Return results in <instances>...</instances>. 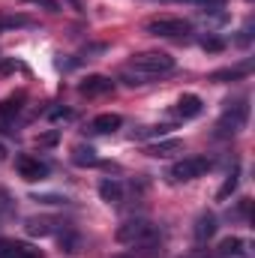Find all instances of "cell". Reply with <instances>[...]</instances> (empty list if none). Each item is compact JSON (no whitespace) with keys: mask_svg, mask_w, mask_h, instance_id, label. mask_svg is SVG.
Returning a JSON list of instances; mask_svg holds the SVG:
<instances>
[{"mask_svg":"<svg viewBox=\"0 0 255 258\" xmlns=\"http://www.w3.org/2000/svg\"><path fill=\"white\" fill-rule=\"evenodd\" d=\"M36 21L30 15H21V12H0V33H9V30H21V27H33Z\"/></svg>","mask_w":255,"mask_h":258,"instance_id":"cell-13","label":"cell"},{"mask_svg":"<svg viewBox=\"0 0 255 258\" xmlns=\"http://www.w3.org/2000/svg\"><path fill=\"white\" fill-rule=\"evenodd\" d=\"M192 234H195L198 243H207V240L216 234V216H213V213H201V216L195 219V231H192Z\"/></svg>","mask_w":255,"mask_h":258,"instance_id":"cell-14","label":"cell"},{"mask_svg":"<svg viewBox=\"0 0 255 258\" xmlns=\"http://www.w3.org/2000/svg\"><path fill=\"white\" fill-rule=\"evenodd\" d=\"M12 69H21V66L15 63V60H3L0 63V72H12Z\"/></svg>","mask_w":255,"mask_h":258,"instance_id":"cell-29","label":"cell"},{"mask_svg":"<svg viewBox=\"0 0 255 258\" xmlns=\"http://www.w3.org/2000/svg\"><path fill=\"white\" fill-rule=\"evenodd\" d=\"M0 258H42V252L21 240H0Z\"/></svg>","mask_w":255,"mask_h":258,"instance_id":"cell-9","label":"cell"},{"mask_svg":"<svg viewBox=\"0 0 255 258\" xmlns=\"http://www.w3.org/2000/svg\"><path fill=\"white\" fill-rule=\"evenodd\" d=\"M180 150H183V141L180 138H162V141H153V144L144 147V153L153 156V159H165V156H174Z\"/></svg>","mask_w":255,"mask_h":258,"instance_id":"cell-10","label":"cell"},{"mask_svg":"<svg viewBox=\"0 0 255 258\" xmlns=\"http://www.w3.org/2000/svg\"><path fill=\"white\" fill-rule=\"evenodd\" d=\"M237 255H243V240L240 237H225L216 246V258H237Z\"/></svg>","mask_w":255,"mask_h":258,"instance_id":"cell-17","label":"cell"},{"mask_svg":"<svg viewBox=\"0 0 255 258\" xmlns=\"http://www.w3.org/2000/svg\"><path fill=\"white\" fill-rule=\"evenodd\" d=\"M57 219H51V216H30V219H24V231L30 234V237H48V234H54L57 231Z\"/></svg>","mask_w":255,"mask_h":258,"instance_id":"cell-8","label":"cell"},{"mask_svg":"<svg viewBox=\"0 0 255 258\" xmlns=\"http://www.w3.org/2000/svg\"><path fill=\"white\" fill-rule=\"evenodd\" d=\"M123 126V117L120 114H99V117H93L90 120V132H96V135H108V132H117V129Z\"/></svg>","mask_w":255,"mask_h":258,"instance_id":"cell-12","label":"cell"},{"mask_svg":"<svg viewBox=\"0 0 255 258\" xmlns=\"http://www.w3.org/2000/svg\"><path fill=\"white\" fill-rule=\"evenodd\" d=\"M15 171H18V177H24L27 183H33V180H42L48 174V165L39 162V159H33L30 153H21V156H15Z\"/></svg>","mask_w":255,"mask_h":258,"instance_id":"cell-6","label":"cell"},{"mask_svg":"<svg viewBox=\"0 0 255 258\" xmlns=\"http://www.w3.org/2000/svg\"><path fill=\"white\" fill-rule=\"evenodd\" d=\"M33 201H42V204H66V198H60V195H33Z\"/></svg>","mask_w":255,"mask_h":258,"instance_id":"cell-25","label":"cell"},{"mask_svg":"<svg viewBox=\"0 0 255 258\" xmlns=\"http://www.w3.org/2000/svg\"><path fill=\"white\" fill-rule=\"evenodd\" d=\"M111 87H114L111 78H105V75H87V78L78 84V93L87 96V99H93V96H105V93H111Z\"/></svg>","mask_w":255,"mask_h":258,"instance_id":"cell-7","label":"cell"},{"mask_svg":"<svg viewBox=\"0 0 255 258\" xmlns=\"http://www.w3.org/2000/svg\"><path fill=\"white\" fill-rule=\"evenodd\" d=\"M237 183H240V174H237V168H234V171H231V174L225 177V183L219 186V192H216V198H219V201H225L228 195H231L234 189H237Z\"/></svg>","mask_w":255,"mask_h":258,"instance_id":"cell-21","label":"cell"},{"mask_svg":"<svg viewBox=\"0 0 255 258\" xmlns=\"http://www.w3.org/2000/svg\"><path fill=\"white\" fill-rule=\"evenodd\" d=\"M171 132V126H141L132 132V138H138V141H144V138H165Z\"/></svg>","mask_w":255,"mask_h":258,"instance_id":"cell-20","label":"cell"},{"mask_svg":"<svg viewBox=\"0 0 255 258\" xmlns=\"http://www.w3.org/2000/svg\"><path fill=\"white\" fill-rule=\"evenodd\" d=\"M21 102H24V96H9V99H3V102H0V117L18 114V111H21Z\"/></svg>","mask_w":255,"mask_h":258,"instance_id":"cell-22","label":"cell"},{"mask_svg":"<svg viewBox=\"0 0 255 258\" xmlns=\"http://www.w3.org/2000/svg\"><path fill=\"white\" fill-rule=\"evenodd\" d=\"M204 171H210V159H207V156H186V159H180V162L171 165L168 177H171V180H195V177H201Z\"/></svg>","mask_w":255,"mask_h":258,"instance_id":"cell-5","label":"cell"},{"mask_svg":"<svg viewBox=\"0 0 255 258\" xmlns=\"http://www.w3.org/2000/svg\"><path fill=\"white\" fill-rule=\"evenodd\" d=\"M57 243H60V249H63V252H78V246H81V237H78V231L63 228V231L57 234Z\"/></svg>","mask_w":255,"mask_h":258,"instance_id":"cell-18","label":"cell"},{"mask_svg":"<svg viewBox=\"0 0 255 258\" xmlns=\"http://www.w3.org/2000/svg\"><path fill=\"white\" fill-rule=\"evenodd\" d=\"M171 69H174V57L165 51H141V54H132V60H129V72H138L147 81L156 75H165Z\"/></svg>","mask_w":255,"mask_h":258,"instance_id":"cell-2","label":"cell"},{"mask_svg":"<svg viewBox=\"0 0 255 258\" xmlns=\"http://www.w3.org/2000/svg\"><path fill=\"white\" fill-rule=\"evenodd\" d=\"M9 210H12V204H9V192L0 189V213H9Z\"/></svg>","mask_w":255,"mask_h":258,"instance_id":"cell-27","label":"cell"},{"mask_svg":"<svg viewBox=\"0 0 255 258\" xmlns=\"http://www.w3.org/2000/svg\"><path fill=\"white\" fill-rule=\"evenodd\" d=\"M246 120H249V105H246V99H240V102H228V108L222 111V117H219V123H216V135H237L240 129L246 126Z\"/></svg>","mask_w":255,"mask_h":258,"instance_id":"cell-3","label":"cell"},{"mask_svg":"<svg viewBox=\"0 0 255 258\" xmlns=\"http://www.w3.org/2000/svg\"><path fill=\"white\" fill-rule=\"evenodd\" d=\"M195 3H201V6H222L225 0H195Z\"/></svg>","mask_w":255,"mask_h":258,"instance_id":"cell-30","label":"cell"},{"mask_svg":"<svg viewBox=\"0 0 255 258\" xmlns=\"http://www.w3.org/2000/svg\"><path fill=\"white\" fill-rule=\"evenodd\" d=\"M0 159H6V147L3 144H0Z\"/></svg>","mask_w":255,"mask_h":258,"instance_id":"cell-31","label":"cell"},{"mask_svg":"<svg viewBox=\"0 0 255 258\" xmlns=\"http://www.w3.org/2000/svg\"><path fill=\"white\" fill-rule=\"evenodd\" d=\"M99 198L108 201V204H120V201H123V183H120V180H111V177L102 180V183H99Z\"/></svg>","mask_w":255,"mask_h":258,"instance_id":"cell-15","label":"cell"},{"mask_svg":"<svg viewBox=\"0 0 255 258\" xmlns=\"http://www.w3.org/2000/svg\"><path fill=\"white\" fill-rule=\"evenodd\" d=\"M249 69H252L249 63H243V66H234V69H219V72H213L210 78H213V81H234V78H243V75H246Z\"/></svg>","mask_w":255,"mask_h":258,"instance_id":"cell-19","label":"cell"},{"mask_svg":"<svg viewBox=\"0 0 255 258\" xmlns=\"http://www.w3.org/2000/svg\"><path fill=\"white\" fill-rule=\"evenodd\" d=\"M201 111H204V102H201V96H195V93H183V96L177 99V105H174V114L183 117V120L198 117Z\"/></svg>","mask_w":255,"mask_h":258,"instance_id":"cell-11","label":"cell"},{"mask_svg":"<svg viewBox=\"0 0 255 258\" xmlns=\"http://www.w3.org/2000/svg\"><path fill=\"white\" fill-rule=\"evenodd\" d=\"M72 162L81 165V168H87V165H96L99 156H96V150H93L90 144H75V147H72Z\"/></svg>","mask_w":255,"mask_h":258,"instance_id":"cell-16","label":"cell"},{"mask_svg":"<svg viewBox=\"0 0 255 258\" xmlns=\"http://www.w3.org/2000/svg\"><path fill=\"white\" fill-rule=\"evenodd\" d=\"M147 33H153V36H186L192 30V24L186 18H177V15H156V18H150L147 24Z\"/></svg>","mask_w":255,"mask_h":258,"instance_id":"cell-4","label":"cell"},{"mask_svg":"<svg viewBox=\"0 0 255 258\" xmlns=\"http://www.w3.org/2000/svg\"><path fill=\"white\" fill-rule=\"evenodd\" d=\"M36 141H39V144H54V141H57V132H45V135H39Z\"/></svg>","mask_w":255,"mask_h":258,"instance_id":"cell-28","label":"cell"},{"mask_svg":"<svg viewBox=\"0 0 255 258\" xmlns=\"http://www.w3.org/2000/svg\"><path fill=\"white\" fill-rule=\"evenodd\" d=\"M201 48H204V51H210V54H219V51L225 48V42H222L219 36H207V39L201 42Z\"/></svg>","mask_w":255,"mask_h":258,"instance_id":"cell-23","label":"cell"},{"mask_svg":"<svg viewBox=\"0 0 255 258\" xmlns=\"http://www.w3.org/2000/svg\"><path fill=\"white\" fill-rule=\"evenodd\" d=\"M72 117H75V114H72L69 108H54V111H51V120H72Z\"/></svg>","mask_w":255,"mask_h":258,"instance_id":"cell-26","label":"cell"},{"mask_svg":"<svg viewBox=\"0 0 255 258\" xmlns=\"http://www.w3.org/2000/svg\"><path fill=\"white\" fill-rule=\"evenodd\" d=\"M114 237H117V243H123V246H153V243L159 240V231H156V225L147 222V219H126V222L114 231Z\"/></svg>","mask_w":255,"mask_h":258,"instance_id":"cell-1","label":"cell"},{"mask_svg":"<svg viewBox=\"0 0 255 258\" xmlns=\"http://www.w3.org/2000/svg\"><path fill=\"white\" fill-rule=\"evenodd\" d=\"M27 3H36V6H42L48 12H60V3L57 0H27Z\"/></svg>","mask_w":255,"mask_h":258,"instance_id":"cell-24","label":"cell"}]
</instances>
